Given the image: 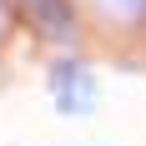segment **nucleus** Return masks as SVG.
<instances>
[{
    "instance_id": "obj_1",
    "label": "nucleus",
    "mask_w": 146,
    "mask_h": 146,
    "mask_svg": "<svg viewBox=\"0 0 146 146\" xmlns=\"http://www.w3.org/2000/svg\"><path fill=\"white\" fill-rule=\"evenodd\" d=\"M45 81H50V96H56L60 116H86V111H96V76L86 71V60H76V56L50 60Z\"/></svg>"
},
{
    "instance_id": "obj_2",
    "label": "nucleus",
    "mask_w": 146,
    "mask_h": 146,
    "mask_svg": "<svg viewBox=\"0 0 146 146\" xmlns=\"http://www.w3.org/2000/svg\"><path fill=\"white\" fill-rule=\"evenodd\" d=\"M20 10L35 20V30L40 35H50V40H71L76 35V15L66 0H20Z\"/></svg>"
},
{
    "instance_id": "obj_3",
    "label": "nucleus",
    "mask_w": 146,
    "mask_h": 146,
    "mask_svg": "<svg viewBox=\"0 0 146 146\" xmlns=\"http://www.w3.org/2000/svg\"><path fill=\"white\" fill-rule=\"evenodd\" d=\"M121 20H146V0H106Z\"/></svg>"
}]
</instances>
